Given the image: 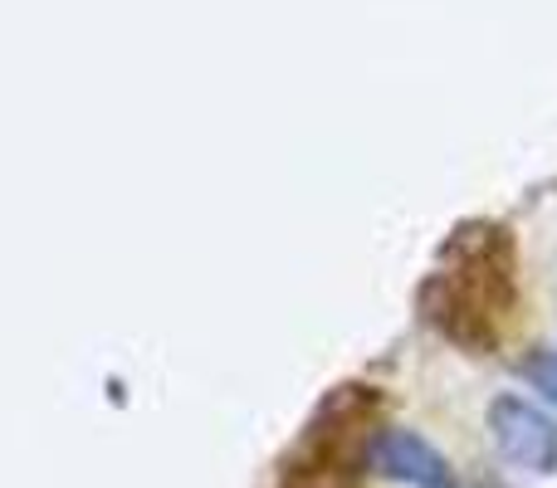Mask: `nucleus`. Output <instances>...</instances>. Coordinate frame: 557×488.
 I'll return each mask as SVG.
<instances>
[{
  "instance_id": "nucleus-1",
  "label": "nucleus",
  "mask_w": 557,
  "mask_h": 488,
  "mask_svg": "<svg viewBox=\"0 0 557 488\" xmlns=\"http://www.w3.org/2000/svg\"><path fill=\"white\" fill-rule=\"evenodd\" d=\"M519 308V259L509 225L470 221L450 230L445 264L421 284V317L474 356L499 352L504 327Z\"/></svg>"
},
{
  "instance_id": "nucleus-2",
  "label": "nucleus",
  "mask_w": 557,
  "mask_h": 488,
  "mask_svg": "<svg viewBox=\"0 0 557 488\" xmlns=\"http://www.w3.org/2000/svg\"><path fill=\"white\" fill-rule=\"evenodd\" d=\"M490 440L513 470L557 474V415L519 391H504L490 401Z\"/></svg>"
},
{
  "instance_id": "nucleus-3",
  "label": "nucleus",
  "mask_w": 557,
  "mask_h": 488,
  "mask_svg": "<svg viewBox=\"0 0 557 488\" xmlns=\"http://www.w3.org/2000/svg\"><path fill=\"white\" fill-rule=\"evenodd\" d=\"M367 464H372L382 479L406 484V488H455L460 484L455 470H450V460H445L425 435L406 430V425H386V430H376L372 445H367Z\"/></svg>"
},
{
  "instance_id": "nucleus-4",
  "label": "nucleus",
  "mask_w": 557,
  "mask_h": 488,
  "mask_svg": "<svg viewBox=\"0 0 557 488\" xmlns=\"http://www.w3.org/2000/svg\"><path fill=\"white\" fill-rule=\"evenodd\" d=\"M519 376L543 396V401L557 405V347H529L519 356Z\"/></svg>"
}]
</instances>
